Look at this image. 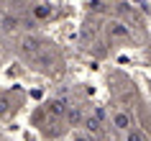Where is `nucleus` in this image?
Segmentation results:
<instances>
[{
  "label": "nucleus",
  "instance_id": "nucleus-1",
  "mask_svg": "<svg viewBox=\"0 0 151 141\" xmlns=\"http://www.w3.org/2000/svg\"><path fill=\"white\" fill-rule=\"evenodd\" d=\"M18 54L23 56V62L28 67L39 72H56L64 67V56L59 51V46L41 33H21Z\"/></svg>",
  "mask_w": 151,
  "mask_h": 141
},
{
  "label": "nucleus",
  "instance_id": "nucleus-2",
  "mask_svg": "<svg viewBox=\"0 0 151 141\" xmlns=\"http://www.w3.org/2000/svg\"><path fill=\"white\" fill-rule=\"evenodd\" d=\"M26 103V93L18 90V87H10V90H0V121L16 116V110Z\"/></svg>",
  "mask_w": 151,
  "mask_h": 141
},
{
  "label": "nucleus",
  "instance_id": "nucleus-3",
  "mask_svg": "<svg viewBox=\"0 0 151 141\" xmlns=\"http://www.w3.org/2000/svg\"><path fill=\"white\" fill-rule=\"evenodd\" d=\"M105 39L110 41L113 46H118V44H131L133 33H131V28L123 21H108L105 23Z\"/></svg>",
  "mask_w": 151,
  "mask_h": 141
},
{
  "label": "nucleus",
  "instance_id": "nucleus-4",
  "mask_svg": "<svg viewBox=\"0 0 151 141\" xmlns=\"http://www.w3.org/2000/svg\"><path fill=\"white\" fill-rule=\"evenodd\" d=\"M133 126H136V123H133L131 110H126V108H113V110H110V128H113V131H118V133L126 136Z\"/></svg>",
  "mask_w": 151,
  "mask_h": 141
},
{
  "label": "nucleus",
  "instance_id": "nucleus-5",
  "mask_svg": "<svg viewBox=\"0 0 151 141\" xmlns=\"http://www.w3.org/2000/svg\"><path fill=\"white\" fill-rule=\"evenodd\" d=\"M28 16L33 18V23L39 26V23H46V21H51V18H54V5H51V3H33V5H28Z\"/></svg>",
  "mask_w": 151,
  "mask_h": 141
},
{
  "label": "nucleus",
  "instance_id": "nucleus-6",
  "mask_svg": "<svg viewBox=\"0 0 151 141\" xmlns=\"http://www.w3.org/2000/svg\"><path fill=\"white\" fill-rule=\"evenodd\" d=\"M85 118H87V113H85L80 105H69V108H67V116H64V123L72 126V128H77V126L85 123Z\"/></svg>",
  "mask_w": 151,
  "mask_h": 141
},
{
  "label": "nucleus",
  "instance_id": "nucleus-7",
  "mask_svg": "<svg viewBox=\"0 0 151 141\" xmlns=\"http://www.w3.org/2000/svg\"><path fill=\"white\" fill-rule=\"evenodd\" d=\"M123 141H149V136H146L141 128H136V126H133V128H131V131L123 136Z\"/></svg>",
  "mask_w": 151,
  "mask_h": 141
},
{
  "label": "nucleus",
  "instance_id": "nucleus-8",
  "mask_svg": "<svg viewBox=\"0 0 151 141\" xmlns=\"http://www.w3.org/2000/svg\"><path fill=\"white\" fill-rule=\"evenodd\" d=\"M72 141H95V139L87 136V133H77V136H72Z\"/></svg>",
  "mask_w": 151,
  "mask_h": 141
}]
</instances>
